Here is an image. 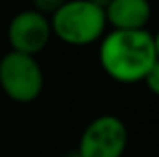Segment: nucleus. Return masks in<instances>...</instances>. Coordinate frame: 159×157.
Listing matches in <instances>:
<instances>
[{
    "label": "nucleus",
    "instance_id": "nucleus-1",
    "mask_svg": "<svg viewBox=\"0 0 159 157\" xmlns=\"http://www.w3.org/2000/svg\"><path fill=\"white\" fill-rule=\"evenodd\" d=\"M102 70L119 83H139L157 61L154 35L146 30H111L98 46Z\"/></svg>",
    "mask_w": 159,
    "mask_h": 157
},
{
    "label": "nucleus",
    "instance_id": "nucleus-2",
    "mask_svg": "<svg viewBox=\"0 0 159 157\" xmlns=\"http://www.w3.org/2000/svg\"><path fill=\"white\" fill-rule=\"evenodd\" d=\"M50 28L52 35L65 44L87 46L106 34V11L91 0H67L50 15Z\"/></svg>",
    "mask_w": 159,
    "mask_h": 157
},
{
    "label": "nucleus",
    "instance_id": "nucleus-3",
    "mask_svg": "<svg viewBox=\"0 0 159 157\" xmlns=\"http://www.w3.org/2000/svg\"><path fill=\"white\" fill-rule=\"evenodd\" d=\"M44 87V74L35 56L11 50L0 59V89L17 102L30 104L37 100Z\"/></svg>",
    "mask_w": 159,
    "mask_h": 157
},
{
    "label": "nucleus",
    "instance_id": "nucleus-4",
    "mask_svg": "<svg viewBox=\"0 0 159 157\" xmlns=\"http://www.w3.org/2000/svg\"><path fill=\"white\" fill-rule=\"evenodd\" d=\"M128 146V128L117 115L93 118L80 137L81 157H124Z\"/></svg>",
    "mask_w": 159,
    "mask_h": 157
},
{
    "label": "nucleus",
    "instance_id": "nucleus-5",
    "mask_svg": "<svg viewBox=\"0 0 159 157\" xmlns=\"http://www.w3.org/2000/svg\"><path fill=\"white\" fill-rule=\"evenodd\" d=\"M50 19L37 9L19 11L7 24V43L11 50L37 56L43 52L52 39Z\"/></svg>",
    "mask_w": 159,
    "mask_h": 157
},
{
    "label": "nucleus",
    "instance_id": "nucleus-6",
    "mask_svg": "<svg viewBox=\"0 0 159 157\" xmlns=\"http://www.w3.org/2000/svg\"><path fill=\"white\" fill-rule=\"evenodd\" d=\"M104 11L107 26L115 30H141L152 19L150 0H111Z\"/></svg>",
    "mask_w": 159,
    "mask_h": 157
},
{
    "label": "nucleus",
    "instance_id": "nucleus-7",
    "mask_svg": "<svg viewBox=\"0 0 159 157\" xmlns=\"http://www.w3.org/2000/svg\"><path fill=\"white\" fill-rule=\"evenodd\" d=\"M65 2H67V0H32V7L37 9L43 15L50 17V15H52L56 9H59Z\"/></svg>",
    "mask_w": 159,
    "mask_h": 157
},
{
    "label": "nucleus",
    "instance_id": "nucleus-8",
    "mask_svg": "<svg viewBox=\"0 0 159 157\" xmlns=\"http://www.w3.org/2000/svg\"><path fill=\"white\" fill-rule=\"evenodd\" d=\"M143 81H144V85L148 87V91L152 94L159 96V57H157V61L152 65V69L146 72V76H144Z\"/></svg>",
    "mask_w": 159,
    "mask_h": 157
},
{
    "label": "nucleus",
    "instance_id": "nucleus-9",
    "mask_svg": "<svg viewBox=\"0 0 159 157\" xmlns=\"http://www.w3.org/2000/svg\"><path fill=\"white\" fill-rule=\"evenodd\" d=\"M91 2H93V4H96L98 7H102V9H106V7H107V4H109L111 0H91Z\"/></svg>",
    "mask_w": 159,
    "mask_h": 157
},
{
    "label": "nucleus",
    "instance_id": "nucleus-10",
    "mask_svg": "<svg viewBox=\"0 0 159 157\" xmlns=\"http://www.w3.org/2000/svg\"><path fill=\"white\" fill-rule=\"evenodd\" d=\"M154 44H156V52H157V57H159V30H157V34L154 35Z\"/></svg>",
    "mask_w": 159,
    "mask_h": 157
},
{
    "label": "nucleus",
    "instance_id": "nucleus-11",
    "mask_svg": "<svg viewBox=\"0 0 159 157\" xmlns=\"http://www.w3.org/2000/svg\"><path fill=\"white\" fill-rule=\"evenodd\" d=\"M63 157H81V155H80L78 150H74V152H69V154H65Z\"/></svg>",
    "mask_w": 159,
    "mask_h": 157
}]
</instances>
